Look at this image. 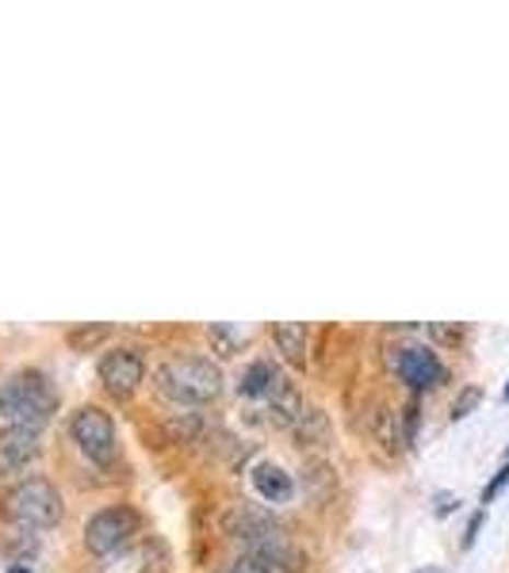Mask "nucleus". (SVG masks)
I'll return each mask as SVG.
<instances>
[{
  "label": "nucleus",
  "mask_w": 509,
  "mask_h": 573,
  "mask_svg": "<svg viewBox=\"0 0 509 573\" xmlns=\"http://www.w3.org/2000/svg\"><path fill=\"white\" fill-rule=\"evenodd\" d=\"M253 490L261 493V498L268 501V505H280V501H291V493H296V486H291V475L280 467V463H257L253 467Z\"/></svg>",
  "instance_id": "nucleus-9"
},
{
  "label": "nucleus",
  "mask_w": 509,
  "mask_h": 573,
  "mask_svg": "<svg viewBox=\"0 0 509 573\" xmlns=\"http://www.w3.org/2000/svg\"><path fill=\"white\" fill-rule=\"evenodd\" d=\"M43 455V440H38L35 429H20V424H8L0 432V475L12 478L23 475L31 463Z\"/></svg>",
  "instance_id": "nucleus-8"
},
{
  "label": "nucleus",
  "mask_w": 509,
  "mask_h": 573,
  "mask_svg": "<svg viewBox=\"0 0 509 573\" xmlns=\"http://www.w3.org/2000/svg\"><path fill=\"white\" fill-rule=\"evenodd\" d=\"M395 371H398V378L410 386V390H433V386H441L444 378H449L444 363L437 360V352H433V348H426V344L398 348Z\"/></svg>",
  "instance_id": "nucleus-7"
},
{
  "label": "nucleus",
  "mask_w": 509,
  "mask_h": 573,
  "mask_svg": "<svg viewBox=\"0 0 509 573\" xmlns=\"http://www.w3.org/2000/svg\"><path fill=\"white\" fill-rule=\"evenodd\" d=\"M506 398H509V386H506Z\"/></svg>",
  "instance_id": "nucleus-20"
},
{
  "label": "nucleus",
  "mask_w": 509,
  "mask_h": 573,
  "mask_svg": "<svg viewBox=\"0 0 509 573\" xmlns=\"http://www.w3.org/2000/svg\"><path fill=\"white\" fill-rule=\"evenodd\" d=\"M158 390L184 406H207L222 394V367L204 355H173L158 367Z\"/></svg>",
  "instance_id": "nucleus-2"
},
{
  "label": "nucleus",
  "mask_w": 509,
  "mask_h": 573,
  "mask_svg": "<svg viewBox=\"0 0 509 573\" xmlns=\"http://www.w3.org/2000/svg\"><path fill=\"white\" fill-rule=\"evenodd\" d=\"M280 383H284L280 371H276L268 360H257V363H250V367H245L242 394H245V398H273V394L280 390Z\"/></svg>",
  "instance_id": "nucleus-11"
},
{
  "label": "nucleus",
  "mask_w": 509,
  "mask_h": 573,
  "mask_svg": "<svg viewBox=\"0 0 509 573\" xmlns=\"http://www.w3.org/2000/svg\"><path fill=\"white\" fill-rule=\"evenodd\" d=\"M426 573H433V570H426Z\"/></svg>",
  "instance_id": "nucleus-21"
},
{
  "label": "nucleus",
  "mask_w": 509,
  "mask_h": 573,
  "mask_svg": "<svg viewBox=\"0 0 509 573\" xmlns=\"http://www.w3.org/2000/svg\"><path fill=\"white\" fill-rule=\"evenodd\" d=\"M0 501H4L8 521H15L23 531L54 528L61 521V513H66V501H61V493L46 478H23Z\"/></svg>",
  "instance_id": "nucleus-3"
},
{
  "label": "nucleus",
  "mask_w": 509,
  "mask_h": 573,
  "mask_svg": "<svg viewBox=\"0 0 509 573\" xmlns=\"http://www.w3.org/2000/svg\"><path fill=\"white\" fill-rule=\"evenodd\" d=\"M207 332H211V340L219 344V355H234L238 348H242V340H245V337H238L234 329H227V325H211Z\"/></svg>",
  "instance_id": "nucleus-13"
},
{
  "label": "nucleus",
  "mask_w": 509,
  "mask_h": 573,
  "mask_svg": "<svg viewBox=\"0 0 509 573\" xmlns=\"http://www.w3.org/2000/svg\"><path fill=\"white\" fill-rule=\"evenodd\" d=\"M506 482H509V467H502V470H498V478H495V482H490V486H487V490H483V505H487V501H490V498H495V493H498V490H502V486H506Z\"/></svg>",
  "instance_id": "nucleus-16"
},
{
  "label": "nucleus",
  "mask_w": 509,
  "mask_h": 573,
  "mask_svg": "<svg viewBox=\"0 0 509 573\" xmlns=\"http://www.w3.org/2000/svg\"><path fill=\"white\" fill-rule=\"evenodd\" d=\"M54 413H58V390H54L46 371L27 367L4 378V386H0V417L8 424L38 432Z\"/></svg>",
  "instance_id": "nucleus-1"
},
{
  "label": "nucleus",
  "mask_w": 509,
  "mask_h": 573,
  "mask_svg": "<svg viewBox=\"0 0 509 573\" xmlns=\"http://www.w3.org/2000/svg\"><path fill=\"white\" fill-rule=\"evenodd\" d=\"M138 531H142V516L130 505L100 508V513L84 524V547H89L92 554H100V559H107V554L123 551Z\"/></svg>",
  "instance_id": "nucleus-4"
},
{
  "label": "nucleus",
  "mask_w": 509,
  "mask_h": 573,
  "mask_svg": "<svg viewBox=\"0 0 509 573\" xmlns=\"http://www.w3.org/2000/svg\"><path fill=\"white\" fill-rule=\"evenodd\" d=\"M8 573H31V570L23 566V562H15V566H8Z\"/></svg>",
  "instance_id": "nucleus-19"
},
{
  "label": "nucleus",
  "mask_w": 509,
  "mask_h": 573,
  "mask_svg": "<svg viewBox=\"0 0 509 573\" xmlns=\"http://www.w3.org/2000/svg\"><path fill=\"white\" fill-rule=\"evenodd\" d=\"M479 398H483V390H479V386H467V390L456 398V406H452V421H460V417H467V413H472V409L479 406Z\"/></svg>",
  "instance_id": "nucleus-14"
},
{
  "label": "nucleus",
  "mask_w": 509,
  "mask_h": 573,
  "mask_svg": "<svg viewBox=\"0 0 509 573\" xmlns=\"http://www.w3.org/2000/svg\"><path fill=\"white\" fill-rule=\"evenodd\" d=\"M222 573H273V566H265L261 559H253V554H242L238 562H230Z\"/></svg>",
  "instance_id": "nucleus-15"
},
{
  "label": "nucleus",
  "mask_w": 509,
  "mask_h": 573,
  "mask_svg": "<svg viewBox=\"0 0 509 573\" xmlns=\"http://www.w3.org/2000/svg\"><path fill=\"white\" fill-rule=\"evenodd\" d=\"M483 521H487V513H483V508H479V513H475V516H472V524H467V536H464V547H472V543H475V536H479Z\"/></svg>",
  "instance_id": "nucleus-17"
},
{
  "label": "nucleus",
  "mask_w": 509,
  "mask_h": 573,
  "mask_svg": "<svg viewBox=\"0 0 509 573\" xmlns=\"http://www.w3.org/2000/svg\"><path fill=\"white\" fill-rule=\"evenodd\" d=\"M100 383L112 398H130L146 378V360L138 348H112L100 355Z\"/></svg>",
  "instance_id": "nucleus-6"
},
{
  "label": "nucleus",
  "mask_w": 509,
  "mask_h": 573,
  "mask_svg": "<svg viewBox=\"0 0 509 573\" xmlns=\"http://www.w3.org/2000/svg\"><path fill=\"white\" fill-rule=\"evenodd\" d=\"M69 436H73V444L81 447L96 467H112L115 463V452H119V444H115V424L100 406L77 409V413L69 417Z\"/></svg>",
  "instance_id": "nucleus-5"
},
{
  "label": "nucleus",
  "mask_w": 509,
  "mask_h": 573,
  "mask_svg": "<svg viewBox=\"0 0 509 573\" xmlns=\"http://www.w3.org/2000/svg\"><path fill=\"white\" fill-rule=\"evenodd\" d=\"M452 505H460L456 498H452V493H437V513H452Z\"/></svg>",
  "instance_id": "nucleus-18"
},
{
  "label": "nucleus",
  "mask_w": 509,
  "mask_h": 573,
  "mask_svg": "<svg viewBox=\"0 0 509 573\" xmlns=\"http://www.w3.org/2000/svg\"><path fill=\"white\" fill-rule=\"evenodd\" d=\"M104 337H107V325H92V329H69V348H77V352H89V348L100 344Z\"/></svg>",
  "instance_id": "nucleus-12"
},
{
  "label": "nucleus",
  "mask_w": 509,
  "mask_h": 573,
  "mask_svg": "<svg viewBox=\"0 0 509 573\" xmlns=\"http://www.w3.org/2000/svg\"><path fill=\"white\" fill-rule=\"evenodd\" d=\"M273 340L280 355L291 367H306V325L303 321H280L273 325Z\"/></svg>",
  "instance_id": "nucleus-10"
}]
</instances>
